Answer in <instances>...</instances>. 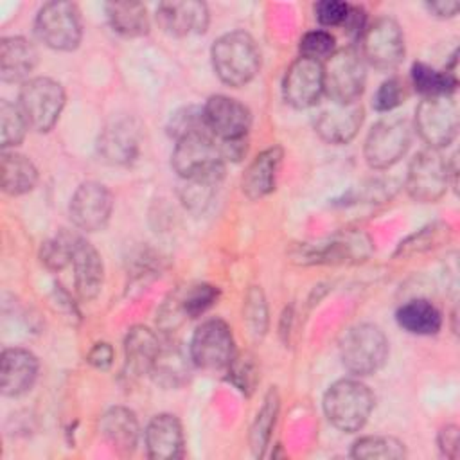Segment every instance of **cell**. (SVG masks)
<instances>
[{"label":"cell","mask_w":460,"mask_h":460,"mask_svg":"<svg viewBox=\"0 0 460 460\" xmlns=\"http://www.w3.org/2000/svg\"><path fill=\"white\" fill-rule=\"evenodd\" d=\"M203 117L208 131L219 140L243 138L252 124L250 110L241 101L223 93L207 99Z\"/></svg>","instance_id":"obj_15"},{"label":"cell","mask_w":460,"mask_h":460,"mask_svg":"<svg viewBox=\"0 0 460 460\" xmlns=\"http://www.w3.org/2000/svg\"><path fill=\"white\" fill-rule=\"evenodd\" d=\"M75 291L83 300H92L99 295L104 279L102 259L93 244L81 237L72 257Z\"/></svg>","instance_id":"obj_24"},{"label":"cell","mask_w":460,"mask_h":460,"mask_svg":"<svg viewBox=\"0 0 460 460\" xmlns=\"http://www.w3.org/2000/svg\"><path fill=\"white\" fill-rule=\"evenodd\" d=\"M415 128L428 147L451 144L458 131V104L453 93L424 97L415 110Z\"/></svg>","instance_id":"obj_10"},{"label":"cell","mask_w":460,"mask_h":460,"mask_svg":"<svg viewBox=\"0 0 460 460\" xmlns=\"http://www.w3.org/2000/svg\"><path fill=\"white\" fill-rule=\"evenodd\" d=\"M404 52V34L394 18H377L359 36V56L376 70L388 72L397 68Z\"/></svg>","instance_id":"obj_6"},{"label":"cell","mask_w":460,"mask_h":460,"mask_svg":"<svg viewBox=\"0 0 460 460\" xmlns=\"http://www.w3.org/2000/svg\"><path fill=\"white\" fill-rule=\"evenodd\" d=\"M244 318L248 322V325L252 327V332H264L266 329V307H264V300L259 289H252L248 293V302H246V311H244Z\"/></svg>","instance_id":"obj_43"},{"label":"cell","mask_w":460,"mask_h":460,"mask_svg":"<svg viewBox=\"0 0 460 460\" xmlns=\"http://www.w3.org/2000/svg\"><path fill=\"white\" fill-rule=\"evenodd\" d=\"M370 253V241L367 235L349 232L327 243L304 244L296 255L302 262L311 264H345L363 261Z\"/></svg>","instance_id":"obj_17"},{"label":"cell","mask_w":460,"mask_h":460,"mask_svg":"<svg viewBox=\"0 0 460 460\" xmlns=\"http://www.w3.org/2000/svg\"><path fill=\"white\" fill-rule=\"evenodd\" d=\"M374 410V395L358 379H340L329 386L323 397V411L329 422L345 433L359 431Z\"/></svg>","instance_id":"obj_3"},{"label":"cell","mask_w":460,"mask_h":460,"mask_svg":"<svg viewBox=\"0 0 460 460\" xmlns=\"http://www.w3.org/2000/svg\"><path fill=\"white\" fill-rule=\"evenodd\" d=\"M38 63V52L22 36L4 38L0 43V77L5 83H25Z\"/></svg>","instance_id":"obj_23"},{"label":"cell","mask_w":460,"mask_h":460,"mask_svg":"<svg viewBox=\"0 0 460 460\" xmlns=\"http://www.w3.org/2000/svg\"><path fill=\"white\" fill-rule=\"evenodd\" d=\"M284 151L280 146H271L264 149L243 174L241 187L246 198L261 199L268 196L277 183V174L282 164Z\"/></svg>","instance_id":"obj_22"},{"label":"cell","mask_w":460,"mask_h":460,"mask_svg":"<svg viewBox=\"0 0 460 460\" xmlns=\"http://www.w3.org/2000/svg\"><path fill=\"white\" fill-rule=\"evenodd\" d=\"M451 237V226L444 221H437L422 226L410 237H406L395 250L397 257H410L415 253H424L433 248L442 246Z\"/></svg>","instance_id":"obj_32"},{"label":"cell","mask_w":460,"mask_h":460,"mask_svg":"<svg viewBox=\"0 0 460 460\" xmlns=\"http://www.w3.org/2000/svg\"><path fill=\"white\" fill-rule=\"evenodd\" d=\"M147 456L153 460H174L183 456L185 438L178 417L171 413L155 415L144 433Z\"/></svg>","instance_id":"obj_20"},{"label":"cell","mask_w":460,"mask_h":460,"mask_svg":"<svg viewBox=\"0 0 460 460\" xmlns=\"http://www.w3.org/2000/svg\"><path fill=\"white\" fill-rule=\"evenodd\" d=\"M349 9H350V5L345 2H340V0H323L314 5L316 18L325 27L343 25V22L349 14Z\"/></svg>","instance_id":"obj_42"},{"label":"cell","mask_w":460,"mask_h":460,"mask_svg":"<svg viewBox=\"0 0 460 460\" xmlns=\"http://www.w3.org/2000/svg\"><path fill=\"white\" fill-rule=\"evenodd\" d=\"M411 83L424 97L451 95L458 84L456 74L449 70H435L426 63H415L411 66Z\"/></svg>","instance_id":"obj_31"},{"label":"cell","mask_w":460,"mask_h":460,"mask_svg":"<svg viewBox=\"0 0 460 460\" xmlns=\"http://www.w3.org/2000/svg\"><path fill=\"white\" fill-rule=\"evenodd\" d=\"M79 241H81V235L74 232H68V230L58 232L54 237L47 239L41 244V250H40L41 264L52 271L63 270L66 264H72V257Z\"/></svg>","instance_id":"obj_34"},{"label":"cell","mask_w":460,"mask_h":460,"mask_svg":"<svg viewBox=\"0 0 460 460\" xmlns=\"http://www.w3.org/2000/svg\"><path fill=\"white\" fill-rule=\"evenodd\" d=\"M343 27L347 29V32L361 36V32L365 31V11L358 5H350L349 14L343 22Z\"/></svg>","instance_id":"obj_46"},{"label":"cell","mask_w":460,"mask_h":460,"mask_svg":"<svg viewBox=\"0 0 460 460\" xmlns=\"http://www.w3.org/2000/svg\"><path fill=\"white\" fill-rule=\"evenodd\" d=\"M38 358L22 347H11L2 352L0 388L7 397H18L29 392L38 377Z\"/></svg>","instance_id":"obj_18"},{"label":"cell","mask_w":460,"mask_h":460,"mask_svg":"<svg viewBox=\"0 0 460 460\" xmlns=\"http://www.w3.org/2000/svg\"><path fill=\"white\" fill-rule=\"evenodd\" d=\"M167 131L174 140H180V138L194 135V133L208 131V128L205 124V117H203V108L187 106V108L178 110L174 115H171Z\"/></svg>","instance_id":"obj_38"},{"label":"cell","mask_w":460,"mask_h":460,"mask_svg":"<svg viewBox=\"0 0 460 460\" xmlns=\"http://www.w3.org/2000/svg\"><path fill=\"white\" fill-rule=\"evenodd\" d=\"M160 27L172 36H192L207 31L208 9L203 2H162L156 9Z\"/></svg>","instance_id":"obj_19"},{"label":"cell","mask_w":460,"mask_h":460,"mask_svg":"<svg viewBox=\"0 0 460 460\" xmlns=\"http://www.w3.org/2000/svg\"><path fill=\"white\" fill-rule=\"evenodd\" d=\"M277 411H279V395L275 390H270L268 395L264 397V402L255 417V422L250 433V442L255 455H262V451L266 449L275 419H277Z\"/></svg>","instance_id":"obj_36"},{"label":"cell","mask_w":460,"mask_h":460,"mask_svg":"<svg viewBox=\"0 0 460 460\" xmlns=\"http://www.w3.org/2000/svg\"><path fill=\"white\" fill-rule=\"evenodd\" d=\"M140 147V128L131 119H120L106 126L99 137V155L111 165H124L135 160Z\"/></svg>","instance_id":"obj_21"},{"label":"cell","mask_w":460,"mask_h":460,"mask_svg":"<svg viewBox=\"0 0 460 460\" xmlns=\"http://www.w3.org/2000/svg\"><path fill=\"white\" fill-rule=\"evenodd\" d=\"M428 11L433 13V16L438 18H453L458 9H460V2H451V0H438V2H429L426 4Z\"/></svg>","instance_id":"obj_47"},{"label":"cell","mask_w":460,"mask_h":460,"mask_svg":"<svg viewBox=\"0 0 460 460\" xmlns=\"http://www.w3.org/2000/svg\"><path fill=\"white\" fill-rule=\"evenodd\" d=\"M230 379L235 383V386L243 392H252L257 381V370L253 361L246 358H234V361L228 365Z\"/></svg>","instance_id":"obj_41"},{"label":"cell","mask_w":460,"mask_h":460,"mask_svg":"<svg viewBox=\"0 0 460 460\" xmlns=\"http://www.w3.org/2000/svg\"><path fill=\"white\" fill-rule=\"evenodd\" d=\"M282 93L286 102L298 110L318 104L323 95V65L302 56L295 59L286 70Z\"/></svg>","instance_id":"obj_14"},{"label":"cell","mask_w":460,"mask_h":460,"mask_svg":"<svg viewBox=\"0 0 460 460\" xmlns=\"http://www.w3.org/2000/svg\"><path fill=\"white\" fill-rule=\"evenodd\" d=\"M190 361L203 370H221L235 358V341L226 322L212 318L203 322L189 345Z\"/></svg>","instance_id":"obj_11"},{"label":"cell","mask_w":460,"mask_h":460,"mask_svg":"<svg viewBox=\"0 0 460 460\" xmlns=\"http://www.w3.org/2000/svg\"><path fill=\"white\" fill-rule=\"evenodd\" d=\"M70 219L84 232L102 230L113 210L111 192L99 181L81 183L70 199Z\"/></svg>","instance_id":"obj_13"},{"label":"cell","mask_w":460,"mask_h":460,"mask_svg":"<svg viewBox=\"0 0 460 460\" xmlns=\"http://www.w3.org/2000/svg\"><path fill=\"white\" fill-rule=\"evenodd\" d=\"M449 162L444 160L440 149L419 151L408 167L406 190L420 203H433L446 194L449 183Z\"/></svg>","instance_id":"obj_12"},{"label":"cell","mask_w":460,"mask_h":460,"mask_svg":"<svg viewBox=\"0 0 460 460\" xmlns=\"http://www.w3.org/2000/svg\"><path fill=\"white\" fill-rule=\"evenodd\" d=\"M88 363L93 365L95 368H108L113 363V349L110 343H95L92 347V350L86 356Z\"/></svg>","instance_id":"obj_45"},{"label":"cell","mask_w":460,"mask_h":460,"mask_svg":"<svg viewBox=\"0 0 460 460\" xmlns=\"http://www.w3.org/2000/svg\"><path fill=\"white\" fill-rule=\"evenodd\" d=\"M106 16L113 31L126 38L144 36L149 31L147 11L140 2H111L106 5Z\"/></svg>","instance_id":"obj_29"},{"label":"cell","mask_w":460,"mask_h":460,"mask_svg":"<svg viewBox=\"0 0 460 460\" xmlns=\"http://www.w3.org/2000/svg\"><path fill=\"white\" fill-rule=\"evenodd\" d=\"M217 288L210 284H198L189 288L183 295L174 296L172 304L181 318H198L217 300Z\"/></svg>","instance_id":"obj_37"},{"label":"cell","mask_w":460,"mask_h":460,"mask_svg":"<svg viewBox=\"0 0 460 460\" xmlns=\"http://www.w3.org/2000/svg\"><path fill=\"white\" fill-rule=\"evenodd\" d=\"M336 52V40L327 31H311L300 40V56L323 63Z\"/></svg>","instance_id":"obj_39"},{"label":"cell","mask_w":460,"mask_h":460,"mask_svg":"<svg viewBox=\"0 0 460 460\" xmlns=\"http://www.w3.org/2000/svg\"><path fill=\"white\" fill-rule=\"evenodd\" d=\"M29 124L25 120L23 111L20 106L7 99L0 101V144L2 151H7L9 147L18 146L27 131Z\"/></svg>","instance_id":"obj_35"},{"label":"cell","mask_w":460,"mask_h":460,"mask_svg":"<svg viewBox=\"0 0 460 460\" xmlns=\"http://www.w3.org/2000/svg\"><path fill=\"white\" fill-rule=\"evenodd\" d=\"M397 323L410 334L431 336L442 327L440 311L424 298H413L397 309Z\"/></svg>","instance_id":"obj_28"},{"label":"cell","mask_w":460,"mask_h":460,"mask_svg":"<svg viewBox=\"0 0 460 460\" xmlns=\"http://www.w3.org/2000/svg\"><path fill=\"white\" fill-rule=\"evenodd\" d=\"M138 431L135 413L124 406L110 408L101 417V433L119 453H131L137 447Z\"/></svg>","instance_id":"obj_26"},{"label":"cell","mask_w":460,"mask_h":460,"mask_svg":"<svg viewBox=\"0 0 460 460\" xmlns=\"http://www.w3.org/2000/svg\"><path fill=\"white\" fill-rule=\"evenodd\" d=\"M18 106L29 128L50 131L65 108V90L52 77H31L22 84Z\"/></svg>","instance_id":"obj_5"},{"label":"cell","mask_w":460,"mask_h":460,"mask_svg":"<svg viewBox=\"0 0 460 460\" xmlns=\"http://www.w3.org/2000/svg\"><path fill=\"white\" fill-rule=\"evenodd\" d=\"M350 455L359 460H401L406 456L404 444L394 437L368 435L352 444Z\"/></svg>","instance_id":"obj_33"},{"label":"cell","mask_w":460,"mask_h":460,"mask_svg":"<svg viewBox=\"0 0 460 460\" xmlns=\"http://www.w3.org/2000/svg\"><path fill=\"white\" fill-rule=\"evenodd\" d=\"M155 381L165 388H174L185 383L189 376L187 356L176 345H160L158 356L151 368Z\"/></svg>","instance_id":"obj_30"},{"label":"cell","mask_w":460,"mask_h":460,"mask_svg":"<svg viewBox=\"0 0 460 460\" xmlns=\"http://www.w3.org/2000/svg\"><path fill=\"white\" fill-rule=\"evenodd\" d=\"M438 447L442 451L444 456L455 460L458 458L460 453V435H458V428L455 424H447L440 429L438 433Z\"/></svg>","instance_id":"obj_44"},{"label":"cell","mask_w":460,"mask_h":460,"mask_svg":"<svg viewBox=\"0 0 460 460\" xmlns=\"http://www.w3.org/2000/svg\"><path fill=\"white\" fill-rule=\"evenodd\" d=\"M340 356L343 367L354 376H370L385 365L388 358V340L377 325L359 323L343 336Z\"/></svg>","instance_id":"obj_4"},{"label":"cell","mask_w":460,"mask_h":460,"mask_svg":"<svg viewBox=\"0 0 460 460\" xmlns=\"http://www.w3.org/2000/svg\"><path fill=\"white\" fill-rule=\"evenodd\" d=\"M158 336L144 327L135 325L128 331L126 341H124V352H126V374L131 377H140L144 374H151V368L155 365V359L160 350Z\"/></svg>","instance_id":"obj_25"},{"label":"cell","mask_w":460,"mask_h":460,"mask_svg":"<svg viewBox=\"0 0 460 460\" xmlns=\"http://www.w3.org/2000/svg\"><path fill=\"white\" fill-rule=\"evenodd\" d=\"M212 66L225 84L239 88L257 75L261 68V50L248 32H226L212 45Z\"/></svg>","instance_id":"obj_2"},{"label":"cell","mask_w":460,"mask_h":460,"mask_svg":"<svg viewBox=\"0 0 460 460\" xmlns=\"http://www.w3.org/2000/svg\"><path fill=\"white\" fill-rule=\"evenodd\" d=\"M323 93L334 102H356L365 88L367 72L359 52L340 49L323 63Z\"/></svg>","instance_id":"obj_7"},{"label":"cell","mask_w":460,"mask_h":460,"mask_svg":"<svg viewBox=\"0 0 460 460\" xmlns=\"http://www.w3.org/2000/svg\"><path fill=\"white\" fill-rule=\"evenodd\" d=\"M363 106L356 102L329 101L320 108L314 119V131L329 144L350 142L363 124Z\"/></svg>","instance_id":"obj_16"},{"label":"cell","mask_w":460,"mask_h":460,"mask_svg":"<svg viewBox=\"0 0 460 460\" xmlns=\"http://www.w3.org/2000/svg\"><path fill=\"white\" fill-rule=\"evenodd\" d=\"M411 144V124L402 115L381 119L365 140V160L374 169H388L397 164Z\"/></svg>","instance_id":"obj_8"},{"label":"cell","mask_w":460,"mask_h":460,"mask_svg":"<svg viewBox=\"0 0 460 460\" xmlns=\"http://www.w3.org/2000/svg\"><path fill=\"white\" fill-rule=\"evenodd\" d=\"M404 99V84L397 77L386 79L374 95V108L377 111H392Z\"/></svg>","instance_id":"obj_40"},{"label":"cell","mask_w":460,"mask_h":460,"mask_svg":"<svg viewBox=\"0 0 460 460\" xmlns=\"http://www.w3.org/2000/svg\"><path fill=\"white\" fill-rule=\"evenodd\" d=\"M0 171L2 189L11 196H20L32 190L38 181V171L31 158L16 151H2Z\"/></svg>","instance_id":"obj_27"},{"label":"cell","mask_w":460,"mask_h":460,"mask_svg":"<svg viewBox=\"0 0 460 460\" xmlns=\"http://www.w3.org/2000/svg\"><path fill=\"white\" fill-rule=\"evenodd\" d=\"M225 156L221 144L210 131L194 133L176 140L171 164L183 181L219 183L225 174Z\"/></svg>","instance_id":"obj_1"},{"label":"cell","mask_w":460,"mask_h":460,"mask_svg":"<svg viewBox=\"0 0 460 460\" xmlns=\"http://www.w3.org/2000/svg\"><path fill=\"white\" fill-rule=\"evenodd\" d=\"M38 38L54 50H74L83 36L81 13L72 2H49L36 16Z\"/></svg>","instance_id":"obj_9"}]
</instances>
